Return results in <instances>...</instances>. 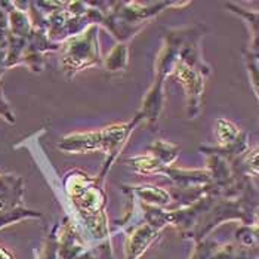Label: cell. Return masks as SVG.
I'll return each instance as SVG.
<instances>
[{
	"mask_svg": "<svg viewBox=\"0 0 259 259\" xmlns=\"http://www.w3.org/2000/svg\"><path fill=\"white\" fill-rule=\"evenodd\" d=\"M141 119L135 120L134 123L129 124H121V126H111L107 127L101 132H92V134H79V135H70L65 137L60 147L61 150L68 151V153H83V151H95V150H101L105 148L110 153L116 154V151L120 148L121 142L127 138L129 132L132 131V127L135 126V123Z\"/></svg>",
	"mask_w": 259,
	"mask_h": 259,
	"instance_id": "1",
	"label": "cell"
},
{
	"mask_svg": "<svg viewBox=\"0 0 259 259\" xmlns=\"http://www.w3.org/2000/svg\"><path fill=\"white\" fill-rule=\"evenodd\" d=\"M100 51H98V30L89 27L86 33L70 39L64 46L62 67L67 73L74 74L80 70L100 64Z\"/></svg>",
	"mask_w": 259,
	"mask_h": 259,
	"instance_id": "2",
	"label": "cell"
},
{
	"mask_svg": "<svg viewBox=\"0 0 259 259\" xmlns=\"http://www.w3.org/2000/svg\"><path fill=\"white\" fill-rule=\"evenodd\" d=\"M161 107H163V77H159V80L151 88V91L147 94L145 101L142 104V113L140 116H144L145 119L156 120Z\"/></svg>",
	"mask_w": 259,
	"mask_h": 259,
	"instance_id": "3",
	"label": "cell"
},
{
	"mask_svg": "<svg viewBox=\"0 0 259 259\" xmlns=\"http://www.w3.org/2000/svg\"><path fill=\"white\" fill-rule=\"evenodd\" d=\"M156 234H157V230H151L150 227H142L138 231H135L134 236L131 237V243L127 247L129 259L138 256L144 249H147L145 246H148L153 241Z\"/></svg>",
	"mask_w": 259,
	"mask_h": 259,
	"instance_id": "4",
	"label": "cell"
},
{
	"mask_svg": "<svg viewBox=\"0 0 259 259\" xmlns=\"http://www.w3.org/2000/svg\"><path fill=\"white\" fill-rule=\"evenodd\" d=\"M150 151L154 154L151 157L157 160L159 163H163V166H164V164H167V163H170V161L175 160L177 154H178V147H175L172 144H167V142L159 141V142H156L150 148Z\"/></svg>",
	"mask_w": 259,
	"mask_h": 259,
	"instance_id": "5",
	"label": "cell"
},
{
	"mask_svg": "<svg viewBox=\"0 0 259 259\" xmlns=\"http://www.w3.org/2000/svg\"><path fill=\"white\" fill-rule=\"evenodd\" d=\"M127 64V48L126 45H117L105 60V67L108 71H120Z\"/></svg>",
	"mask_w": 259,
	"mask_h": 259,
	"instance_id": "6",
	"label": "cell"
},
{
	"mask_svg": "<svg viewBox=\"0 0 259 259\" xmlns=\"http://www.w3.org/2000/svg\"><path fill=\"white\" fill-rule=\"evenodd\" d=\"M240 132L237 126H234L233 123L227 121V120H218V138H220L222 145H230L234 141L239 138Z\"/></svg>",
	"mask_w": 259,
	"mask_h": 259,
	"instance_id": "7",
	"label": "cell"
},
{
	"mask_svg": "<svg viewBox=\"0 0 259 259\" xmlns=\"http://www.w3.org/2000/svg\"><path fill=\"white\" fill-rule=\"evenodd\" d=\"M137 191H138V194L145 201H151V203H156V204H166V203H169V194L164 193L163 190H159V188L140 187V188H137Z\"/></svg>",
	"mask_w": 259,
	"mask_h": 259,
	"instance_id": "8",
	"label": "cell"
}]
</instances>
